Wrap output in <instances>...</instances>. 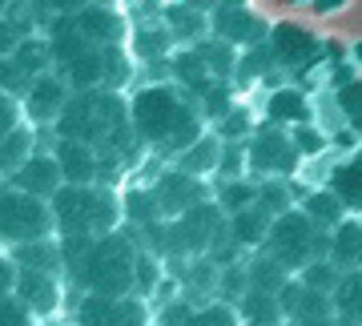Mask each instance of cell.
<instances>
[{"instance_id": "1", "label": "cell", "mask_w": 362, "mask_h": 326, "mask_svg": "<svg viewBox=\"0 0 362 326\" xmlns=\"http://www.w3.org/2000/svg\"><path fill=\"white\" fill-rule=\"evenodd\" d=\"M61 258H65L69 278L85 294H105V298H125L137 294V274H141V250L129 234L109 238H61Z\"/></svg>"}, {"instance_id": "2", "label": "cell", "mask_w": 362, "mask_h": 326, "mask_svg": "<svg viewBox=\"0 0 362 326\" xmlns=\"http://www.w3.org/2000/svg\"><path fill=\"white\" fill-rule=\"evenodd\" d=\"M129 117L141 145H153V149L173 153V157L206 137L202 105L189 101L173 85H145V89H137L129 101Z\"/></svg>"}, {"instance_id": "3", "label": "cell", "mask_w": 362, "mask_h": 326, "mask_svg": "<svg viewBox=\"0 0 362 326\" xmlns=\"http://www.w3.org/2000/svg\"><path fill=\"white\" fill-rule=\"evenodd\" d=\"M57 238H109L125 222V197L113 185H65L52 197Z\"/></svg>"}, {"instance_id": "4", "label": "cell", "mask_w": 362, "mask_h": 326, "mask_svg": "<svg viewBox=\"0 0 362 326\" xmlns=\"http://www.w3.org/2000/svg\"><path fill=\"white\" fill-rule=\"evenodd\" d=\"M226 230H230L226 209L218 202H206V206L189 209V214H181L173 222L149 226L145 234H149L153 254H161V258H202V254H209L218 246V238Z\"/></svg>"}, {"instance_id": "5", "label": "cell", "mask_w": 362, "mask_h": 326, "mask_svg": "<svg viewBox=\"0 0 362 326\" xmlns=\"http://www.w3.org/2000/svg\"><path fill=\"white\" fill-rule=\"evenodd\" d=\"M262 254H270L278 266H286L298 278V274H306L314 262H322L330 254V234L310 222L306 209H290L282 218H274V230L266 238Z\"/></svg>"}, {"instance_id": "6", "label": "cell", "mask_w": 362, "mask_h": 326, "mask_svg": "<svg viewBox=\"0 0 362 326\" xmlns=\"http://www.w3.org/2000/svg\"><path fill=\"white\" fill-rule=\"evenodd\" d=\"M52 234H57L52 202L4 185V194H0V238H4V250L28 246V242H45Z\"/></svg>"}, {"instance_id": "7", "label": "cell", "mask_w": 362, "mask_h": 326, "mask_svg": "<svg viewBox=\"0 0 362 326\" xmlns=\"http://www.w3.org/2000/svg\"><path fill=\"white\" fill-rule=\"evenodd\" d=\"M246 161H250V173L258 182L294 177V170L302 165V149L294 145V133L290 129H282V125H262L246 141Z\"/></svg>"}, {"instance_id": "8", "label": "cell", "mask_w": 362, "mask_h": 326, "mask_svg": "<svg viewBox=\"0 0 362 326\" xmlns=\"http://www.w3.org/2000/svg\"><path fill=\"white\" fill-rule=\"evenodd\" d=\"M57 69H61V77L69 81L73 93L117 89L121 81L129 77V57H125V49H85Z\"/></svg>"}, {"instance_id": "9", "label": "cell", "mask_w": 362, "mask_h": 326, "mask_svg": "<svg viewBox=\"0 0 362 326\" xmlns=\"http://www.w3.org/2000/svg\"><path fill=\"white\" fill-rule=\"evenodd\" d=\"M149 194H153V202H157L161 222H173V218H181V214L206 206L209 202V185L202 182V177H194V173H185V170L173 165V170H165L153 185H149Z\"/></svg>"}, {"instance_id": "10", "label": "cell", "mask_w": 362, "mask_h": 326, "mask_svg": "<svg viewBox=\"0 0 362 326\" xmlns=\"http://www.w3.org/2000/svg\"><path fill=\"white\" fill-rule=\"evenodd\" d=\"M77 326H149V306L141 294H125V298L85 294L77 302Z\"/></svg>"}, {"instance_id": "11", "label": "cell", "mask_w": 362, "mask_h": 326, "mask_svg": "<svg viewBox=\"0 0 362 326\" xmlns=\"http://www.w3.org/2000/svg\"><path fill=\"white\" fill-rule=\"evenodd\" d=\"M270 61L278 69H290V73H298V69H310L318 57H322V40L314 37L306 25H294V21H282V25H274L270 33Z\"/></svg>"}, {"instance_id": "12", "label": "cell", "mask_w": 362, "mask_h": 326, "mask_svg": "<svg viewBox=\"0 0 362 326\" xmlns=\"http://www.w3.org/2000/svg\"><path fill=\"white\" fill-rule=\"evenodd\" d=\"M209 33L214 40H226L233 49H258V45H270L274 25H266L254 8H214Z\"/></svg>"}, {"instance_id": "13", "label": "cell", "mask_w": 362, "mask_h": 326, "mask_svg": "<svg viewBox=\"0 0 362 326\" xmlns=\"http://www.w3.org/2000/svg\"><path fill=\"white\" fill-rule=\"evenodd\" d=\"M69 101H73V89L61 73H45V77L33 81V89L25 93V113L28 125H57L65 117Z\"/></svg>"}, {"instance_id": "14", "label": "cell", "mask_w": 362, "mask_h": 326, "mask_svg": "<svg viewBox=\"0 0 362 326\" xmlns=\"http://www.w3.org/2000/svg\"><path fill=\"white\" fill-rule=\"evenodd\" d=\"M52 157L61 161V173H65V185H97L105 173V157L101 149L77 141V137H57V149ZM105 185V182H101Z\"/></svg>"}, {"instance_id": "15", "label": "cell", "mask_w": 362, "mask_h": 326, "mask_svg": "<svg viewBox=\"0 0 362 326\" xmlns=\"http://www.w3.org/2000/svg\"><path fill=\"white\" fill-rule=\"evenodd\" d=\"M69 21H73V28H77L89 45H97V49H121L125 37H129V21H125V13H117L113 4L85 8V13L69 16Z\"/></svg>"}, {"instance_id": "16", "label": "cell", "mask_w": 362, "mask_h": 326, "mask_svg": "<svg viewBox=\"0 0 362 326\" xmlns=\"http://www.w3.org/2000/svg\"><path fill=\"white\" fill-rule=\"evenodd\" d=\"M4 185H13V190H21V194H33V197L52 202V197L65 190V173H61V161H57L52 153H33L13 177H4Z\"/></svg>"}, {"instance_id": "17", "label": "cell", "mask_w": 362, "mask_h": 326, "mask_svg": "<svg viewBox=\"0 0 362 326\" xmlns=\"http://www.w3.org/2000/svg\"><path fill=\"white\" fill-rule=\"evenodd\" d=\"M16 298L25 302L37 318H49L57 314L61 298H65V286H61V274H40V270H21V286H16Z\"/></svg>"}, {"instance_id": "18", "label": "cell", "mask_w": 362, "mask_h": 326, "mask_svg": "<svg viewBox=\"0 0 362 326\" xmlns=\"http://www.w3.org/2000/svg\"><path fill=\"white\" fill-rule=\"evenodd\" d=\"M266 117H270V125L298 129V125H310L314 105L306 101V93L302 89H274L270 101H266Z\"/></svg>"}, {"instance_id": "19", "label": "cell", "mask_w": 362, "mask_h": 326, "mask_svg": "<svg viewBox=\"0 0 362 326\" xmlns=\"http://www.w3.org/2000/svg\"><path fill=\"white\" fill-rule=\"evenodd\" d=\"M270 230H274V214L262 202H254L242 214H230V234L238 246H246V250H262L266 238H270Z\"/></svg>"}, {"instance_id": "20", "label": "cell", "mask_w": 362, "mask_h": 326, "mask_svg": "<svg viewBox=\"0 0 362 326\" xmlns=\"http://www.w3.org/2000/svg\"><path fill=\"white\" fill-rule=\"evenodd\" d=\"M21 270H40V274H65V258H61V238H45V242H28V246L4 250Z\"/></svg>"}, {"instance_id": "21", "label": "cell", "mask_w": 362, "mask_h": 326, "mask_svg": "<svg viewBox=\"0 0 362 326\" xmlns=\"http://www.w3.org/2000/svg\"><path fill=\"white\" fill-rule=\"evenodd\" d=\"M326 258L334 262L342 274L362 270V222L358 218H346V222L330 234V254H326Z\"/></svg>"}, {"instance_id": "22", "label": "cell", "mask_w": 362, "mask_h": 326, "mask_svg": "<svg viewBox=\"0 0 362 326\" xmlns=\"http://www.w3.org/2000/svg\"><path fill=\"white\" fill-rule=\"evenodd\" d=\"M161 21L173 33V40H189V45H202L209 33V16L202 8H194V4H165Z\"/></svg>"}, {"instance_id": "23", "label": "cell", "mask_w": 362, "mask_h": 326, "mask_svg": "<svg viewBox=\"0 0 362 326\" xmlns=\"http://www.w3.org/2000/svg\"><path fill=\"white\" fill-rule=\"evenodd\" d=\"M330 190L342 197V206L350 214H362V149L350 153L346 161H338L330 170Z\"/></svg>"}, {"instance_id": "24", "label": "cell", "mask_w": 362, "mask_h": 326, "mask_svg": "<svg viewBox=\"0 0 362 326\" xmlns=\"http://www.w3.org/2000/svg\"><path fill=\"white\" fill-rule=\"evenodd\" d=\"M169 69L177 73V81L185 85V89H194V97H202L206 89H214V85H218V77H214V69L206 65V57H202L197 49L177 52V57L169 61Z\"/></svg>"}, {"instance_id": "25", "label": "cell", "mask_w": 362, "mask_h": 326, "mask_svg": "<svg viewBox=\"0 0 362 326\" xmlns=\"http://www.w3.org/2000/svg\"><path fill=\"white\" fill-rule=\"evenodd\" d=\"M302 209L310 214V222L318 226V230H338V226L346 222V214H350L334 190H310V194L302 197Z\"/></svg>"}, {"instance_id": "26", "label": "cell", "mask_w": 362, "mask_h": 326, "mask_svg": "<svg viewBox=\"0 0 362 326\" xmlns=\"http://www.w3.org/2000/svg\"><path fill=\"white\" fill-rule=\"evenodd\" d=\"M242 322L246 326H282L286 322V306L278 294H262V290H250L242 298Z\"/></svg>"}, {"instance_id": "27", "label": "cell", "mask_w": 362, "mask_h": 326, "mask_svg": "<svg viewBox=\"0 0 362 326\" xmlns=\"http://www.w3.org/2000/svg\"><path fill=\"white\" fill-rule=\"evenodd\" d=\"M173 161H177V170L194 173V177H206L209 170H218L221 165V137H202V141L189 145V149L177 153Z\"/></svg>"}, {"instance_id": "28", "label": "cell", "mask_w": 362, "mask_h": 326, "mask_svg": "<svg viewBox=\"0 0 362 326\" xmlns=\"http://www.w3.org/2000/svg\"><path fill=\"white\" fill-rule=\"evenodd\" d=\"M246 266H250V290H262V294H282V290L290 286V278H294L286 266H278L270 254H258V258L246 262Z\"/></svg>"}, {"instance_id": "29", "label": "cell", "mask_w": 362, "mask_h": 326, "mask_svg": "<svg viewBox=\"0 0 362 326\" xmlns=\"http://www.w3.org/2000/svg\"><path fill=\"white\" fill-rule=\"evenodd\" d=\"M334 310L346 326H362V270L342 274V282L334 286Z\"/></svg>"}, {"instance_id": "30", "label": "cell", "mask_w": 362, "mask_h": 326, "mask_svg": "<svg viewBox=\"0 0 362 326\" xmlns=\"http://www.w3.org/2000/svg\"><path fill=\"white\" fill-rule=\"evenodd\" d=\"M33 153H37V149H33V125H21L16 133L0 137V165H4V177H13Z\"/></svg>"}, {"instance_id": "31", "label": "cell", "mask_w": 362, "mask_h": 326, "mask_svg": "<svg viewBox=\"0 0 362 326\" xmlns=\"http://www.w3.org/2000/svg\"><path fill=\"white\" fill-rule=\"evenodd\" d=\"M181 326H246L242 322V310L230 306V302H209V306H197Z\"/></svg>"}, {"instance_id": "32", "label": "cell", "mask_w": 362, "mask_h": 326, "mask_svg": "<svg viewBox=\"0 0 362 326\" xmlns=\"http://www.w3.org/2000/svg\"><path fill=\"white\" fill-rule=\"evenodd\" d=\"M202 57H206V65L214 69V77L226 81L238 69V57H233V45H226V40H202V45H194Z\"/></svg>"}, {"instance_id": "33", "label": "cell", "mask_w": 362, "mask_h": 326, "mask_svg": "<svg viewBox=\"0 0 362 326\" xmlns=\"http://www.w3.org/2000/svg\"><path fill=\"white\" fill-rule=\"evenodd\" d=\"M258 202V182H226L221 185V194H218V206L226 209V214H242V209H250Z\"/></svg>"}, {"instance_id": "34", "label": "cell", "mask_w": 362, "mask_h": 326, "mask_svg": "<svg viewBox=\"0 0 362 326\" xmlns=\"http://www.w3.org/2000/svg\"><path fill=\"white\" fill-rule=\"evenodd\" d=\"M125 218H129V222H137V226H145V230L161 222L153 194H149V190H129V194H125Z\"/></svg>"}, {"instance_id": "35", "label": "cell", "mask_w": 362, "mask_h": 326, "mask_svg": "<svg viewBox=\"0 0 362 326\" xmlns=\"http://www.w3.org/2000/svg\"><path fill=\"white\" fill-rule=\"evenodd\" d=\"M169 40H173V33H169L165 28V21H161V25H141L137 28V45H133V49L141 52L145 61H157V57H165L169 52Z\"/></svg>"}, {"instance_id": "36", "label": "cell", "mask_w": 362, "mask_h": 326, "mask_svg": "<svg viewBox=\"0 0 362 326\" xmlns=\"http://www.w3.org/2000/svg\"><path fill=\"white\" fill-rule=\"evenodd\" d=\"M338 113H342L346 125L362 137V77L346 81V85L338 89Z\"/></svg>"}, {"instance_id": "37", "label": "cell", "mask_w": 362, "mask_h": 326, "mask_svg": "<svg viewBox=\"0 0 362 326\" xmlns=\"http://www.w3.org/2000/svg\"><path fill=\"white\" fill-rule=\"evenodd\" d=\"M258 202L266 209H270L274 218H282V214H290V190H286V177H270V182H258Z\"/></svg>"}, {"instance_id": "38", "label": "cell", "mask_w": 362, "mask_h": 326, "mask_svg": "<svg viewBox=\"0 0 362 326\" xmlns=\"http://www.w3.org/2000/svg\"><path fill=\"white\" fill-rule=\"evenodd\" d=\"M197 101H202V113H206V117H214V121H226V117L233 113V105H230V85H226V81H218L214 89H206L202 97H197Z\"/></svg>"}, {"instance_id": "39", "label": "cell", "mask_w": 362, "mask_h": 326, "mask_svg": "<svg viewBox=\"0 0 362 326\" xmlns=\"http://www.w3.org/2000/svg\"><path fill=\"white\" fill-rule=\"evenodd\" d=\"M21 125H28L25 101H21V97H13V93H4V97H0V137L16 133Z\"/></svg>"}, {"instance_id": "40", "label": "cell", "mask_w": 362, "mask_h": 326, "mask_svg": "<svg viewBox=\"0 0 362 326\" xmlns=\"http://www.w3.org/2000/svg\"><path fill=\"white\" fill-rule=\"evenodd\" d=\"M40 8V16H49V21H57V16H77L85 13V8H97V4H109V0H33Z\"/></svg>"}, {"instance_id": "41", "label": "cell", "mask_w": 362, "mask_h": 326, "mask_svg": "<svg viewBox=\"0 0 362 326\" xmlns=\"http://www.w3.org/2000/svg\"><path fill=\"white\" fill-rule=\"evenodd\" d=\"M33 318H37V314L28 310L16 294H4V298H0V326H33Z\"/></svg>"}, {"instance_id": "42", "label": "cell", "mask_w": 362, "mask_h": 326, "mask_svg": "<svg viewBox=\"0 0 362 326\" xmlns=\"http://www.w3.org/2000/svg\"><path fill=\"white\" fill-rule=\"evenodd\" d=\"M218 133H221V141H238V137H254V129H250V117L242 113V109H233L226 121H218Z\"/></svg>"}, {"instance_id": "43", "label": "cell", "mask_w": 362, "mask_h": 326, "mask_svg": "<svg viewBox=\"0 0 362 326\" xmlns=\"http://www.w3.org/2000/svg\"><path fill=\"white\" fill-rule=\"evenodd\" d=\"M294 133V145L302 149V157H310V153H318V149H326V137L314 125H298V129H290Z\"/></svg>"}, {"instance_id": "44", "label": "cell", "mask_w": 362, "mask_h": 326, "mask_svg": "<svg viewBox=\"0 0 362 326\" xmlns=\"http://www.w3.org/2000/svg\"><path fill=\"white\" fill-rule=\"evenodd\" d=\"M16 286H21V266L4 254V258H0V298H4V294H16Z\"/></svg>"}, {"instance_id": "45", "label": "cell", "mask_w": 362, "mask_h": 326, "mask_svg": "<svg viewBox=\"0 0 362 326\" xmlns=\"http://www.w3.org/2000/svg\"><path fill=\"white\" fill-rule=\"evenodd\" d=\"M153 278H157V262L149 254H141V274H137V294H149L153 290Z\"/></svg>"}, {"instance_id": "46", "label": "cell", "mask_w": 362, "mask_h": 326, "mask_svg": "<svg viewBox=\"0 0 362 326\" xmlns=\"http://www.w3.org/2000/svg\"><path fill=\"white\" fill-rule=\"evenodd\" d=\"M189 4H194V8H202V4H214V8H246L250 0H189ZM202 13H206V8H202Z\"/></svg>"}, {"instance_id": "47", "label": "cell", "mask_w": 362, "mask_h": 326, "mask_svg": "<svg viewBox=\"0 0 362 326\" xmlns=\"http://www.w3.org/2000/svg\"><path fill=\"white\" fill-rule=\"evenodd\" d=\"M346 8V0H314V13H338Z\"/></svg>"}, {"instance_id": "48", "label": "cell", "mask_w": 362, "mask_h": 326, "mask_svg": "<svg viewBox=\"0 0 362 326\" xmlns=\"http://www.w3.org/2000/svg\"><path fill=\"white\" fill-rule=\"evenodd\" d=\"M354 61H358V65H362V40H358V45H354Z\"/></svg>"}, {"instance_id": "49", "label": "cell", "mask_w": 362, "mask_h": 326, "mask_svg": "<svg viewBox=\"0 0 362 326\" xmlns=\"http://www.w3.org/2000/svg\"><path fill=\"white\" fill-rule=\"evenodd\" d=\"M4 4H8V8H21V4H25V0H4Z\"/></svg>"}]
</instances>
